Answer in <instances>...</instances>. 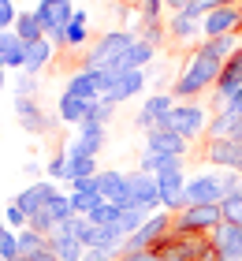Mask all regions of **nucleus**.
Returning a JSON list of instances; mask_svg holds the SVG:
<instances>
[{
    "label": "nucleus",
    "instance_id": "1",
    "mask_svg": "<svg viewBox=\"0 0 242 261\" xmlns=\"http://www.w3.org/2000/svg\"><path fill=\"white\" fill-rule=\"evenodd\" d=\"M220 71L224 64L220 60H212V56H201V53H194L186 67H183V75L175 79V86H172V97H194V93H201V90H209L216 86V79H220Z\"/></svg>",
    "mask_w": 242,
    "mask_h": 261
},
{
    "label": "nucleus",
    "instance_id": "2",
    "mask_svg": "<svg viewBox=\"0 0 242 261\" xmlns=\"http://www.w3.org/2000/svg\"><path fill=\"white\" fill-rule=\"evenodd\" d=\"M135 41H138L135 30H112V34H101V38H97V45L86 53L82 67H86V71H108V67H116V64L127 56V49H130Z\"/></svg>",
    "mask_w": 242,
    "mask_h": 261
},
{
    "label": "nucleus",
    "instance_id": "3",
    "mask_svg": "<svg viewBox=\"0 0 242 261\" xmlns=\"http://www.w3.org/2000/svg\"><path fill=\"white\" fill-rule=\"evenodd\" d=\"M224 224V213L220 205H186L183 213L172 217V231H183V235H205L212 228Z\"/></svg>",
    "mask_w": 242,
    "mask_h": 261
},
{
    "label": "nucleus",
    "instance_id": "4",
    "mask_svg": "<svg viewBox=\"0 0 242 261\" xmlns=\"http://www.w3.org/2000/svg\"><path fill=\"white\" fill-rule=\"evenodd\" d=\"M34 15H38L41 30H45V38L56 45V41H60V34L67 30V22L75 19V4H71V0H38Z\"/></svg>",
    "mask_w": 242,
    "mask_h": 261
},
{
    "label": "nucleus",
    "instance_id": "5",
    "mask_svg": "<svg viewBox=\"0 0 242 261\" xmlns=\"http://www.w3.org/2000/svg\"><path fill=\"white\" fill-rule=\"evenodd\" d=\"M209 246V239H201V235H164L160 246H156V254H160V261H198L201 250Z\"/></svg>",
    "mask_w": 242,
    "mask_h": 261
},
{
    "label": "nucleus",
    "instance_id": "6",
    "mask_svg": "<svg viewBox=\"0 0 242 261\" xmlns=\"http://www.w3.org/2000/svg\"><path fill=\"white\" fill-rule=\"evenodd\" d=\"M168 231H172V213H153V217L123 243V254L127 250H156Z\"/></svg>",
    "mask_w": 242,
    "mask_h": 261
},
{
    "label": "nucleus",
    "instance_id": "7",
    "mask_svg": "<svg viewBox=\"0 0 242 261\" xmlns=\"http://www.w3.org/2000/svg\"><path fill=\"white\" fill-rule=\"evenodd\" d=\"M168 127H172L175 135H183L186 142H194L201 130H209V120H205V109H201V105L183 101V105H175V109H172V116H168Z\"/></svg>",
    "mask_w": 242,
    "mask_h": 261
},
{
    "label": "nucleus",
    "instance_id": "8",
    "mask_svg": "<svg viewBox=\"0 0 242 261\" xmlns=\"http://www.w3.org/2000/svg\"><path fill=\"white\" fill-rule=\"evenodd\" d=\"M156 191H160V209L175 213L186 209V172L183 168H172V172H160L156 175Z\"/></svg>",
    "mask_w": 242,
    "mask_h": 261
},
{
    "label": "nucleus",
    "instance_id": "9",
    "mask_svg": "<svg viewBox=\"0 0 242 261\" xmlns=\"http://www.w3.org/2000/svg\"><path fill=\"white\" fill-rule=\"evenodd\" d=\"M108 90V71H75V75L67 79V97H78V101H101Z\"/></svg>",
    "mask_w": 242,
    "mask_h": 261
},
{
    "label": "nucleus",
    "instance_id": "10",
    "mask_svg": "<svg viewBox=\"0 0 242 261\" xmlns=\"http://www.w3.org/2000/svg\"><path fill=\"white\" fill-rule=\"evenodd\" d=\"M172 109H175V97H172V93H153V97H145V105L138 109L135 123L149 135V130H156V127H168Z\"/></svg>",
    "mask_w": 242,
    "mask_h": 261
},
{
    "label": "nucleus",
    "instance_id": "11",
    "mask_svg": "<svg viewBox=\"0 0 242 261\" xmlns=\"http://www.w3.org/2000/svg\"><path fill=\"white\" fill-rule=\"evenodd\" d=\"M209 243L212 250L220 254V261H242V228L238 224H220V228L209 231Z\"/></svg>",
    "mask_w": 242,
    "mask_h": 261
},
{
    "label": "nucleus",
    "instance_id": "12",
    "mask_svg": "<svg viewBox=\"0 0 242 261\" xmlns=\"http://www.w3.org/2000/svg\"><path fill=\"white\" fill-rule=\"evenodd\" d=\"M238 27H242V8L224 4V8H216V11L205 15L201 34H205V38H224V34H235Z\"/></svg>",
    "mask_w": 242,
    "mask_h": 261
},
{
    "label": "nucleus",
    "instance_id": "13",
    "mask_svg": "<svg viewBox=\"0 0 242 261\" xmlns=\"http://www.w3.org/2000/svg\"><path fill=\"white\" fill-rule=\"evenodd\" d=\"M127 191L135 198V209H160V191H156V175H145V172H130L127 175Z\"/></svg>",
    "mask_w": 242,
    "mask_h": 261
},
{
    "label": "nucleus",
    "instance_id": "14",
    "mask_svg": "<svg viewBox=\"0 0 242 261\" xmlns=\"http://www.w3.org/2000/svg\"><path fill=\"white\" fill-rule=\"evenodd\" d=\"M142 86H145V71H127V75L108 79V90H104V97H101V101H108V105L116 109V105L130 101L135 93H142Z\"/></svg>",
    "mask_w": 242,
    "mask_h": 261
},
{
    "label": "nucleus",
    "instance_id": "15",
    "mask_svg": "<svg viewBox=\"0 0 242 261\" xmlns=\"http://www.w3.org/2000/svg\"><path fill=\"white\" fill-rule=\"evenodd\" d=\"M205 157L224 172H242V142L238 138H212Z\"/></svg>",
    "mask_w": 242,
    "mask_h": 261
},
{
    "label": "nucleus",
    "instance_id": "16",
    "mask_svg": "<svg viewBox=\"0 0 242 261\" xmlns=\"http://www.w3.org/2000/svg\"><path fill=\"white\" fill-rule=\"evenodd\" d=\"M186 146L190 142L183 135H175L172 127H156L145 135V149L149 153H164V157H186Z\"/></svg>",
    "mask_w": 242,
    "mask_h": 261
},
{
    "label": "nucleus",
    "instance_id": "17",
    "mask_svg": "<svg viewBox=\"0 0 242 261\" xmlns=\"http://www.w3.org/2000/svg\"><path fill=\"white\" fill-rule=\"evenodd\" d=\"M235 93H242V49L231 56V60H224V71L220 79H216V101H231Z\"/></svg>",
    "mask_w": 242,
    "mask_h": 261
},
{
    "label": "nucleus",
    "instance_id": "18",
    "mask_svg": "<svg viewBox=\"0 0 242 261\" xmlns=\"http://www.w3.org/2000/svg\"><path fill=\"white\" fill-rule=\"evenodd\" d=\"M15 116H19L22 130H30V135H48V130H52L48 116L34 105V97H19V93H15Z\"/></svg>",
    "mask_w": 242,
    "mask_h": 261
},
{
    "label": "nucleus",
    "instance_id": "19",
    "mask_svg": "<svg viewBox=\"0 0 242 261\" xmlns=\"http://www.w3.org/2000/svg\"><path fill=\"white\" fill-rule=\"evenodd\" d=\"M56 194H60V191H56L52 183H30L26 191H22V194L15 198V205H19L22 213H26V220H30L34 213H38V209H45V205H48V201H52Z\"/></svg>",
    "mask_w": 242,
    "mask_h": 261
},
{
    "label": "nucleus",
    "instance_id": "20",
    "mask_svg": "<svg viewBox=\"0 0 242 261\" xmlns=\"http://www.w3.org/2000/svg\"><path fill=\"white\" fill-rule=\"evenodd\" d=\"M238 49H242V45H238V34H224V38H205L194 53L212 56V60H220V64H224V60H231Z\"/></svg>",
    "mask_w": 242,
    "mask_h": 261
},
{
    "label": "nucleus",
    "instance_id": "21",
    "mask_svg": "<svg viewBox=\"0 0 242 261\" xmlns=\"http://www.w3.org/2000/svg\"><path fill=\"white\" fill-rule=\"evenodd\" d=\"M48 250H52L60 261H82V254H86V246H82L75 235H64V231H52L48 235Z\"/></svg>",
    "mask_w": 242,
    "mask_h": 261
},
{
    "label": "nucleus",
    "instance_id": "22",
    "mask_svg": "<svg viewBox=\"0 0 242 261\" xmlns=\"http://www.w3.org/2000/svg\"><path fill=\"white\" fill-rule=\"evenodd\" d=\"M0 56L8 60V67H22L26 64V41L15 30H0Z\"/></svg>",
    "mask_w": 242,
    "mask_h": 261
},
{
    "label": "nucleus",
    "instance_id": "23",
    "mask_svg": "<svg viewBox=\"0 0 242 261\" xmlns=\"http://www.w3.org/2000/svg\"><path fill=\"white\" fill-rule=\"evenodd\" d=\"M48 60H52V41H48V38L30 41V45H26V64H22V71L38 79V71H45V67H48Z\"/></svg>",
    "mask_w": 242,
    "mask_h": 261
},
{
    "label": "nucleus",
    "instance_id": "24",
    "mask_svg": "<svg viewBox=\"0 0 242 261\" xmlns=\"http://www.w3.org/2000/svg\"><path fill=\"white\" fill-rule=\"evenodd\" d=\"M90 41V30H86V11H78L75 8V19L67 22V30L60 34V41L56 45H64V49H78V45H86Z\"/></svg>",
    "mask_w": 242,
    "mask_h": 261
},
{
    "label": "nucleus",
    "instance_id": "25",
    "mask_svg": "<svg viewBox=\"0 0 242 261\" xmlns=\"http://www.w3.org/2000/svg\"><path fill=\"white\" fill-rule=\"evenodd\" d=\"M11 30H15V34H19V38L26 41V45L45 38L41 22H38V15H34V8H22V11H19V19H15V27H11Z\"/></svg>",
    "mask_w": 242,
    "mask_h": 261
},
{
    "label": "nucleus",
    "instance_id": "26",
    "mask_svg": "<svg viewBox=\"0 0 242 261\" xmlns=\"http://www.w3.org/2000/svg\"><path fill=\"white\" fill-rule=\"evenodd\" d=\"M123 187H127V175L123 172H97V191H101L104 201H116L119 194H123Z\"/></svg>",
    "mask_w": 242,
    "mask_h": 261
},
{
    "label": "nucleus",
    "instance_id": "27",
    "mask_svg": "<svg viewBox=\"0 0 242 261\" xmlns=\"http://www.w3.org/2000/svg\"><path fill=\"white\" fill-rule=\"evenodd\" d=\"M201 27H198V19H190V15H183V11H175L172 15V22H168V34H172V38L179 41V45H186L194 34H198Z\"/></svg>",
    "mask_w": 242,
    "mask_h": 261
},
{
    "label": "nucleus",
    "instance_id": "28",
    "mask_svg": "<svg viewBox=\"0 0 242 261\" xmlns=\"http://www.w3.org/2000/svg\"><path fill=\"white\" fill-rule=\"evenodd\" d=\"M97 175V157H67V172H64V183H75V179H90Z\"/></svg>",
    "mask_w": 242,
    "mask_h": 261
},
{
    "label": "nucleus",
    "instance_id": "29",
    "mask_svg": "<svg viewBox=\"0 0 242 261\" xmlns=\"http://www.w3.org/2000/svg\"><path fill=\"white\" fill-rule=\"evenodd\" d=\"M86 109H90V101H78V97H60V120L64 123H82L86 120Z\"/></svg>",
    "mask_w": 242,
    "mask_h": 261
},
{
    "label": "nucleus",
    "instance_id": "30",
    "mask_svg": "<svg viewBox=\"0 0 242 261\" xmlns=\"http://www.w3.org/2000/svg\"><path fill=\"white\" fill-rule=\"evenodd\" d=\"M145 220H149V213H145V209H123V213H119V220H116V228L130 239V235H135Z\"/></svg>",
    "mask_w": 242,
    "mask_h": 261
},
{
    "label": "nucleus",
    "instance_id": "31",
    "mask_svg": "<svg viewBox=\"0 0 242 261\" xmlns=\"http://www.w3.org/2000/svg\"><path fill=\"white\" fill-rule=\"evenodd\" d=\"M45 246H48V235H38V231H30V228L19 235V257H34L38 250H45Z\"/></svg>",
    "mask_w": 242,
    "mask_h": 261
},
{
    "label": "nucleus",
    "instance_id": "32",
    "mask_svg": "<svg viewBox=\"0 0 242 261\" xmlns=\"http://www.w3.org/2000/svg\"><path fill=\"white\" fill-rule=\"evenodd\" d=\"M45 209H48V217H52L56 224H64L67 217H75V205H71V194H56V198L48 201Z\"/></svg>",
    "mask_w": 242,
    "mask_h": 261
},
{
    "label": "nucleus",
    "instance_id": "33",
    "mask_svg": "<svg viewBox=\"0 0 242 261\" xmlns=\"http://www.w3.org/2000/svg\"><path fill=\"white\" fill-rule=\"evenodd\" d=\"M220 213H224L227 224H238V228H242V191H238V194H227V198L220 201Z\"/></svg>",
    "mask_w": 242,
    "mask_h": 261
},
{
    "label": "nucleus",
    "instance_id": "34",
    "mask_svg": "<svg viewBox=\"0 0 242 261\" xmlns=\"http://www.w3.org/2000/svg\"><path fill=\"white\" fill-rule=\"evenodd\" d=\"M0 257H4V261H15L19 257V235L11 231L8 224L0 228Z\"/></svg>",
    "mask_w": 242,
    "mask_h": 261
},
{
    "label": "nucleus",
    "instance_id": "35",
    "mask_svg": "<svg viewBox=\"0 0 242 261\" xmlns=\"http://www.w3.org/2000/svg\"><path fill=\"white\" fill-rule=\"evenodd\" d=\"M26 228H30V231H38V235H52V231H56V220L48 217V209H38V213H34V217L26 220Z\"/></svg>",
    "mask_w": 242,
    "mask_h": 261
},
{
    "label": "nucleus",
    "instance_id": "36",
    "mask_svg": "<svg viewBox=\"0 0 242 261\" xmlns=\"http://www.w3.org/2000/svg\"><path fill=\"white\" fill-rule=\"evenodd\" d=\"M86 120H93V123H108V120H112V105H108V101H90Z\"/></svg>",
    "mask_w": 242,
    "mask_h": 261
},
{
    "label": "nucleus",
    "instance_id": "37",
    "mask_svg": "<svg viewBox=\"0 0 242 261\" xmlns=\"http://www.w3.org/2000/svg\"><path fill=\"white\" fill-rule=\"evenodd\" d=\"M15 19H19L15 0H0V30H11V27H15Z\"/></svg>",
    "mask_w": 242,
    "mask_h": 261
},
{
    "label": "nucleus",
    "instance_id": "38",
    "mask_svg": "<svg viewBox=\"0 0 242 261\" xmlns=\"http://www.w3.org/2000/svg\"><path fill=\"white\" fill-rule=\"evenodd\" d=\"M138 38H142V41H149L153 49H156V45L164 41V27H160V22H142V34H138Z\"/></svg>",
    "mask_w": 242,
    "mask_h": 261
},
{
    "label": "nucleus",
    "instance_id": "39",
    "mask_svg": "<svg viewBox=\"0 0 242 261\" xmlns=\"http://www.w3.org/2000/svg\"><path fill=\"white\" fill-rule=\"evenodd\" d=\"M48 175H52V179H60L64 183V172H67V153H56L52 161H48V168H45Z\"/></svg>",
    "mask_w": 242,
    "mask_h": 261
},
{
    "label": "nucleus",
    "instance_id": "40",
    "mask_svg": "<svg viewBox=\"0 0 242 261\" xmlns=\"http://www.w3.org/2000/svg\"><path fill=\"white\" fill-rule=\"evenodd\" d=\"M71 194H101V191H97V175H90V179H75V183H71Z\"/></svg>",
    "mask_w": 242,
    "mask_h": 261
},
{
    "label": "nucleus",
    "instance_id": "41",
    "mask_svg": "<svg viewBox=\"0 0 242 261\" xmlns=\"http://www.w3.org/2000/svg\"><path fill=\"white\" fill-rule=\"evenodd\" d=\"M119 261H160V254L156 250H127V254H119Z\"/></svg>",
    "mask_w": 242,
    "mask_h": 261
},
{
    "label": "nucleus",
    "instance_id": "42",
    "mask_svg": "<svg viewBox=\"0 0 242 261\" xmlns=\"http://www.w3.org/2000/svg\"><path fill=\"white\" fill-rule=\"evenodd\" d=\"M34 86H38V79H34V75H26V71H22V79H19V86H15V93H19V97H30V93H34Z\"/></svg>",
    "mask_w": 242,
    "mask_h": 261
},
{
    "label": "nucleus",
    "instance_id": "43",
    "mask_svg": "<svg viewBox=\"0 0 242 261\" xmlns=\"http://www.w3.org/2000/svg\"><path fill=\"white\" fill-rule=\"evenodd\" d=\"M4 224H26V213H22L15 201H11V205L4 209Z\"/></svg>",
    "mask_w": 242,
    "mask_h": 261
},
{
    "label": "nucleus",
    "instance_id": "44",
    "mask_svg": "<svg viewBox=\"0 0 242 261\" xmlns=\"http://www.w3.org/2000/svg\"><path fill=\"white\" fill-rule=\"evenodd\" d=\"M82 261H112V250H101V246H90V250L82 254Z\"/></svg>",
    "mask_w": 242,
    "mask_h": 261
},
{
    "label": "nucleus",
    "instance_id": "45",
    "mask_svg": "<svg viewBox=\"0 0 242 261\" xmlns=\"http://www.w3.org/2000/svg\"><path fill=\"white\" fill-rule=\"evenodd\" d=\"M34 261H60V257H56V254L45 246V250H38V254H34Z\"/></svg>",
    "mask_w": 242,
    "mask_h": 261
},
{
    "label": "nucleus",
    "instance_id": "46",
    "mask_svg": "<svg viewBox=\"0 0 242 261\" xmlns=\"http://www.w3.org/2000/svg\"><path fill=\"white\" fill-rule=\"evenodd\" d=\"M0 228H4V209H0Z\"/></svg>",
    "mask_w": 242,
    "mask_h": 261
},
{
    "label": "nucleus",
    "instance_id": "47",
    "mask_svg": "<svg viewBox=\"0 0 242 261\" xmlns=\"http://www.w3.org/2000/svg\"><path fill=\"white\" fill-rule=\"evenodd\" d=\"M0 90H4V71H0Z\"/></svg>",
    "mask_w": 242,
    "mask_h": 261
},
{
    "label": "nucleus",
    "instance_id": "48",
    "mask_svg": "<svg viewBox=\"0 0 242 261\" xmlns=\"http://www.w3.org/2000/svg\"><path fill=\"white\" fill-rule=\"evenodd\" d=\"M220 4H238V0H220Z\"/></svg>",
    "mask_w": 242,
    "mask_h": 261
},
{
    "label": "nucleus",
    "instance_id": "49",
    "mask_svg": "<svg viewBox=\"0 0 242 261\" xmlns=\"http://www.w3.org/2000/svg\"><path fill=\"white\" fill-rule=\"evenodd\" d=\"M15 261H34V257H15Z\"/></svg>",
    "mask_w": 242,
    "mask_h": 261
},
{
    "label": "nucleus",
    "instance_id": "50",
    "mask_svg": "<svg viewBox=\"0 0 242 261\" xmlns=\"http://www.w3.org/2000/svg\"><path fill=\"white\" fill-rule=\"evenodd\" d=\"M153 4H168V0H153Z\"/></svg>",
    "mask_w": 242,
    "mask_h": 261
},
{
    "label": "nucleus",
    "instance_id": "51",
    "mask_svg": "<svg viewBox=\"0 0 242 261\" xmlns=\"http://www.w3.org/2000/svg\"><path fill=\"white\" fill-rule=\"evenodd\" d=\"M119 4H127V0H119Z\"/></svg>",
    "mask_w": 242,
    "mask_h": 261
},
{
    "label": "nucleus",
    "instance_id": "52",
    "mask_svg": "<svg viewBox=\"0 0 242 261\" xmlns=\"http://www.w3.org/2000/svg\"><path fill=\"white\" fill-rule=\"evenodd\" d=\"M0 261H4V257H0Z\"/></svg>",
    "mask_w": 242,
    "mask_h": 261
}]
</instances>
